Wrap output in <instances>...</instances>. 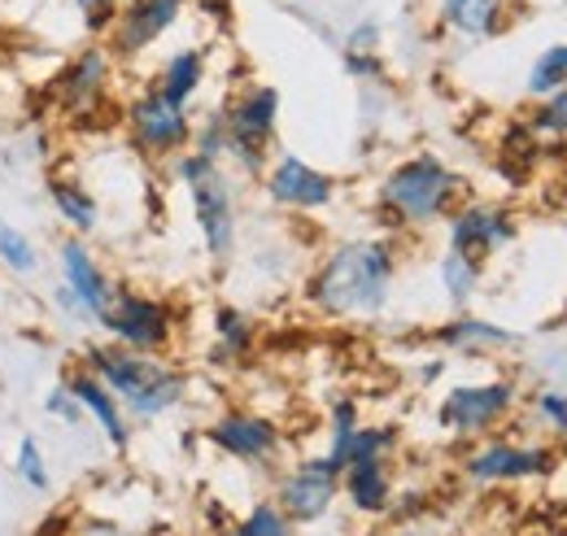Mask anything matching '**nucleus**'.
I'll use <instances>...</instances> for the list:
<instances>
[{"label":"nucleus","instance_id":"obj_4","mask_svg":"<svg viewBox=\"0 0 567 536\" xmlns=\"http://www.w3.org/2000/svg\"><path fill=\"white\" fill-rule=\"evenodd\" d=\"M171 179L184 188L188 214L197 227V240L206 249V262L214 270H227L240 258V227H245V209H240V179L202 153H179L171 166Z\"/></svg>","mask_w":567,"mask_h":536},{"label":"nucleus","instance_id":"obj_28","mask_svg":"<svg viewBox=\"0 0 567 536\" xmlns=\"http://www.w3.org/2000/svg\"><path fill=\"white\" fill-rule=\"evenodd\" d=\"M214 536H301V533L284 519V511L271 497H258V502H249L223 533H214Z\"/></svg>","mask_w":567,"mask_h":536},{"label":"nucleus","instance_id":"obj_35","mask_svg":"<svg viewBox=\"0 0 567 536\" xmlns=\"http://www.w3.org/2000/svg\"><path fill=\"white\" fill-rule=\"evenodd\" d=\"M341 70L358 87H389V62L384 53H341Z\"/></svg>","mask_w":567,"mask_h":536},{"label":"nucleus","instance_id":"obj_5","mask_svg":"<svg viewBox=\"0 0 567 536\" xmlns=\"http://www.w3.org/2000/svg\"><path fill=\"white\" fill-rule=\"evenodd\" d=\"M524 410V384L511 371L494 375H472V380H454L436 405H432V423L445 441L454 445H472L485 441L494 432H506L511 419Z\"/></svg>","mask_w":567,"mask_h":536},{"label":"nucleus","instance_id":"obj_19","mask_svg":"<svg viewBox=\"0 0 567 536\" xmlns=\"http://www.w3.org/2000/svg\"><path fill=\"white\" fill-rule=\"evenodd\" d=\"M66 384H71V393H74V402H79V410H83V419L101 432V441H105L114 454H127L132 441H136V423L127 419L123 402H118L92 371H83L79 362L66 371Z\"/></svg>","mask_w":567,"mask_h":536},{"label":"nucleus","instance_id":"obj_25","mask_svg":"<svg viewBox=\"0 0 567 536\" xmlns=\"http://www.w3.org/2000/svg\"><path fill=\"white\" fill-rule=\"evenodd\" d=\"M524 405H528V423L537 427L542 441H550V445L567 441V389L564 384H542V389L524 393Z\"/></svg>","mask_w":567,"mask_h":536},{"label":"nucleus","instance_id":"obj_7","mask_svg":"<svg viewBox=\"0 0 567 536\" xmlns=\"http://www.w3.org/2000/svg\"><path fill=\"white\" fill-rule=\"evenodd\" d=\"M118 79L123 66L114 62L105 40H83L49 79V105L66 127H92L118 114Z\"/></svg>","mask_w":567,"mask_h":536},{"label":"nucleus","instance_id":"obj_3","mask_svg":"<svg viewBox=\"0 0 567 536\" xmlns=\"http://www.w3.org/2000/svg\"><path fill=\"white\" fill-rule=\"evenodd\" d=\"M79 367L92 371L127 410L132 423H162L179 414L193 402V371L179 367L175 358H153V353H132L110 340H92L79 349Z\"/></svg>","mask_w":567,"mask_h":536},{"label":"nucleus","instance_id":"obj_17","mask_svg":"<svg viewBox=\"0 0 567 536\" xmlns=\"http://www.w3.org/2000/svg\"><path fill=\"white\" fill-rule=\"evenodd\" d=\"M398 467L393 463H350L341 471V506L362 524H389L398 511Z\"/></svg>","mask_w":567,"mask_h":536},{"label":"nucleus","instance_id":"obj_34","mask_svg":"<svg viewBox=\"0 0 567 536\" xmlns=\"http://www.w3.org/2000/svg\"><path fill=\"white\" fill-rule=\"evenodd\" d=\"M193 153H202V157H210V162H223V157H227V127H223L218 105L206 110V114L193 123Z\"/></svg>","mask_w":567,"mask_h":536},{"label":"nucleus","instance_id":"obj_36","mask_svg":"<svg viewBox=\"0 0 567 536\" xmlns=\"http://www.w3.org/2000/svg\"><path fill=\"white\" fill-rule=\"evenodd\" d=\"M44 414L53 419V423H62V427H79V423H87L83 419V410H79V402H74V393H71V384H66V375L44 393Z\"/></svg>","mask_w":567,"mask_h":536},{"label":"nucleus","instance_id":"obj_10","mask_svg":"<svg viewBox=\"0 0 567 536\" xmlns=\"http://www.w3.org/2000/svg\"><path fill=\"white\" fill-rule=\"evenodd\" d=\"M118 123L127 135V148L148 162V166H171L179 153L193 148V123L197 114L188 105H175L171 96H162L148 79L136 92H127L118 101Z\"/></svg>","mask_w":567,"mask_h":536},{"label":"nucleus","instance_id":"obj_39","mask_svg":"<svg viewBox=\"0 0 567 536\" xmlns=\"http://www.w3.org/2000/svg\"><path fill=\"white\" fill-rule=\"evenodd\" d=\"M445 375H450V358H445V353H432V358H424V362L415 367V384H420V389L441 384Z\"/></svg>","mask_w":567,"mask_h":536},{"label":"nucleus","instance_id":"obj_16","mask_svg":"<svg viewBox=\"0 0 567 536\" xmlns=\"http://www.w3.org/2000/svg\"><path fill=\"white\" fill-rule=\"evenodd\" d=\"M53 262H58V279L71 288L74 297H79V306L87 310L92 328H101V319H105V310H110V301H114L118 279L105 270L101 254L92 249V240H83V236H62L58 249H53Z\"/></svg>","mask_w":567,"mask_h":536},{"label":"nucleus","instance_id":"obj_38","mask_svg":"<svg viewBox=\"0 0 567 536\" xmlns=\"http://www.w3.org/2000/svg\"><path fill=\"white\" fill-rule=\"evenodd\" d=\"M341 53H384V22L380 18H358L341 40Z\"/></svg>","mask_w":567,"mask_h":536},{"label":"nucleus","instance_id":"obj_30","mask_svg":"<svg viewBox=\"0 0 567 536\" xmlns=\"http://www.w3.org/2000/svg\"><path fill=\"white\" fill-rule=\"evenodd\" d=\"M524 87H528V96H533V101H546V96L564 92V87H567V40L546 44V49L533 58Z\"/></svg>","mask_w":567,"mask_h":536},{"label":"nucleus","instance_id":"obj_1","mask_svg":"<svg viewBox=\"0 0 567 536\" xmlns=\"http://www.w3.org/2000/svg\"><path fill=\"white\" fill-rule=\"evenodd\" d=\"M402 275V245L384 231L332 240L306 270L301 297L328 323H375L389 315Z\"/></svg>","mask_w":567,"mask_h":536},{"label":"nucleus","instance_id":"obj_13","mask_svg":"<svg viewBox=\"0 0 567 536\" xmlns=\"http://www.w3.org/2000/svg\"><path fill=\"white\" fill-rule=\"evenodd\" d=\"M258 188L271 209L292 214V218H319L341 205V179L288 148H276V157L258 175Z\"/></svg>","mask_w":567,"mask_h":536},{"label":"nucleus","instance_id":"obj_32","mask_svg":"<svg viewBox=\"0 0 567 536\" xmlns=\"http://www.w3.org/2000/svg\"><path fill=\"white\" fill-rule=\"evenodd\" d=\"M524 132L542 144H567V87L546 101H533V110L524 114Z\"/></svg>","mask_w":567,"mask_h":536},{"label":"nucleus","instance_id":"obj_14","mask_svg":"<svg viewBox=\"0 0 567 536\" xmlns=\"http://www.w3.org/2000/svg\"><path fill=\"white\" fill-rule=\"evenodd\" d=\"M441 227H445V249L481 267H489L506 249H515L524 236V218L511 205L485 202V197H467L463 205H454V214Z\"/></svg>","mask_w":567,"mask_h":536},{"label":"nucleus","instance_id":"obj_37","mask_svg":"<svg viewBox=\"0 0 567 536\" xmlns=\"http://www.w3.org/2000/svg\"><path fill=\"white\" fill-rule=\"evenodd\" d=\"M49 306H53V315L66 323V328H79V332H96L92 328V319H87V310L79 306V297H74L71 288L62 284V279H53V288H49Z\"/></svg>","mask_w":567,"mask_h":536},{"label":"nucleus","instance_id":"obj_11","mask_svg":"<svg viewBox=\"0 0 567 536\" xmlns=\"http://www.w3.org/2000/svg\"><path fill=\"white\" fill-rule=\"evenodd\" d=\"M202 441L218 458L245 471L276 475L288 463V432L276 414L258 405H223L210 423L202 427Z\"/></svg>","mask_w":567,"mask_h":536},{"label":"nucleus","instance_id":"obj_21","mask_svg":"<svg viewBox=\"0 0 567 536\" xmlns=\"http://www.w3.org/2000/svg\"><path fill=\"white\" fill-rule=\"evenodd\" d=\"M210 344H206V362L210 367H240L258 353V340H262V328L258 319L236 306V301H218L210 310Z\"/></svg>","mask_w":567,"mask_h":536},{"label":"nucleus","instance_id":"obj_9","mask_svg":"<svg viewBox=\"0 0 567 536\" xmlns=\"http://www.w3.org/2000/svg\"><path fill=\"white\" fill-rule=\"evenodd\" d=\"M96 332L105 336L110 344H118V349L171 358L175 344H179V332H184V315H179V306L171 297H162L153 288L118 284Z\"/></svg>","mask_w":567,"mask_h":536},{"label":"nucleus","instance_id":"obj_40","mask_svg":"<svg viewBox=\"0 0 567 536\" xmlns=\"http://www.w3.org/2000/svg\"><path fill=\"white\" fill-rule=\"evenodd\" d=\"M197 4V13L214 22V27H231V13H236V4L231 0H193Z\"/></svg>","mask_w":567,"mask_h":536},{"label":"nucleus","instance_id":"obj_42","mask_svg":"<svg viewBox=\"0 0 567 536\" xmlns=\"http://www.w3.org/2000/svg\"><path fill=\"white\" fill-rule=\"evenodd\" d=\"M0 13H4V0H0Z\"/></svg>","mask_w":567,"mask_h":536},{"label":"nucleus","instance_id":"obj_23","mask_svg":"<svg viewBox=\"0 0 567 536\" xmlns=\"http://www.w3.org/2000/svg\"><path fill=\"white\" fill-rule=\"evenodd\" d=\"M44 193H49V205H53L58 223L66 227V236H83V240H92V236L105 227V205H101L96 188H92L87 179L58 171V175H49Z\"/></svg>","mask_w":567,"mask_h":536},{"label":"nucleus","instance_id":"obj_26","mask_svg":"<svg viewBox=\"0 0 567 536\" xmlns=\"http://www.w3.org/2000/svg\"><path fill=\"white\" fill-rule=\"evenodd\" d=\"M402 454V427L398 423H389V419H362V427L354 432V441H350V450H346V467L350 463H393Z\"/></svg>","mask_w":567,"mask_h":536},{"label":"nucleus","instance_id":"obj_31","mask_svg":"<svg viewBox=\"0 0 567 536\" xmlns=\"http://www.w3.org/2000/svg\"><path fill=\"white\" fill-rule=\"evenodd\" d=\"M0 267L9 270V275H18V279L40 275V249H35V240L18 223H9V218H0Z\"/></svg>","mask_w":567,"mask_h":536},{"label":"nucleus","instance_id":"obj_6","mask_svg":"<svg viewBox=\"0 0 567 536\" xmlns=\"http://www.w3.org/2000/svg\"><path fill=\"white\" fill-rule=\"evenodd\" d=\"M280 110V87L267 83V79H245V83H236L223 96V105H218L223 127H227V157H223V166L236 179H258L267 171V162L276 157Z\"/></svg>","mask_w":567,"mask_h":536},{"label":"nucleus","instance_id":"obj_18","mask_svg":"<svg viewBox=\"0 0 567 536\" xmlns=\"http://www.w3.org/2000/svg\"><path fill=\"white\" fill-rule=\"evenodd\" d=\"M441 353H458V358H497V353H511L519 349V332L485 319V315H472V310H458L450 319H441L432 336H427Z\"/></svg>","mask_w":567,"mask_h":536},{"label":"nucleus","instance_id":"obj_20","mask_svg":"<svg viewBox=\"0 0 567 536\" xmlns=\"http://www.w3.org/2000/svg\"><path fill=\"white\" fill-rule=\"evenodd\" d=\"M432 22L450 40L485 44L515 22V0H432Z\"/></svg>","mask_w":567,"mask_h":536},{"label":"nucleus","instance_id":"obj_29","mask_svg":"<svg viewBox=\"0 0 567 536\" xmlns=\"http://www.w3.org/2000/svg\"><path fill=\"white\" fill-rule=\"evenodd\" d=\"M9 471L18 484H27L31 493H49L53 488V463H49V450L40 445V436H18L13 445V458H9Z\"/></svg>","mask_w":567,"mask_h":536},{"label":"nucleus","instance_id":"obj_24","mask_svg":"<svg viewBox=\"0 0 567 536\" xmlns=\"http://www.w3.org/2000/svg\"><path fill=\"white\" fill-rule=\"evenodd\" d=\"M485 279H489V267H481V262H472L463 254L441 249V258H436V288H441V297H445V306L454 315L458 310H472V301L481 297Z\"/></svg>","mask_w":567,"mask_h":536},{"label":"nucleus","instance_id":"obj_41","mask_svg":"<svg viewBox=\"0 0 567 536\" xmlns=\"http://www.w3.org/2000/svg\"><path fill=\"white\" fill-rule=\"evenodd\" d=\"M384 536H424V528L420 524H398V528H389Z\"/></svg>","mask_w":567,"mask_h":536},{"label":"nucleus","instance_id":"obj_22","mask_svg":"<svg viewBox=\"0 0 567 536\" xmlns=\"http://www.w3.org/2000/svg\"><path fill=\"white\" fill-rule=\"evenodd\" d=\"M148 83L162 92V96H171L175 105H197V96L206 92V83H210V44H179V49H171L153 74H148Z\"/></svg>","mask_w":567,"mask_h":536},{"label":"nucleus","instance_id":"obj_15","mask_svg":"<svg viewBox=\"0 0 567 536\" xmlns=\"http://www.w3.org/2000/svg\"><path fill=\"white\" fill-rule=\"evenodd\" d=\"M188 9H193V0H123L114 27L105 35L114 62L123 70L144 62L171 31H179Z\"/></svg>","mask_w":567,"mask_h":536},{"label":"nucleus","instance_id":"obj_27","mask_svg":"<svg viewBox=\"0 0 567 536\" xmlns=\"http://www.w3.org/2000/svg\"><path fill=\"white\" fill-rule=\"evenodd\" d=\"M358 427H362V402H358L354 393H337V398L328 402V419H323V432H328L323 454L341 471H346V450H350Z\"/></svg>","mask_w":567,"mask_h":536},{"label":"nucleus","instance_id":"obj_12","mask_svg":"<svg viewBox=\"0 0 567 536\" xmlns=\"http://www.w3.org/2000/svg\"><path fill=\"white\" fill-rule=\"evenodd\" d=\"M297 533L323 528L341 511V467L328 454H297L271 475V493Z\"/></svg>","mask_w":567,"mask_h":536},{"label":"nucleus","instance_id":"obj_8","mask_svg":"<svg viewBox=\"0 0 567 536\" xmlns=\"http://www.w3.org/2000/svg\"><path fill=\"white\" fill-rule=\"evenodd\" d=\"M555 471H559V450L542 436L494 432L485 441L463 445L458 454V480L472 488H524L550 480Z\"/></svg>","mask_w":567,"mask_h":536},{"label":"nucleus","instance_id":"obj_2","mask_svg":"<svg viewBox=\"0 0 567 536\" xmlns=\"http://www.w3.org/2000/svg\"><path fill=\"white\" fill-rule=\"evenodd\" d=\"M467 202V179L436 148H415L389 162L371 188V214L384 236H424L441 227L454 205Z\"/></svg>","mask_w":567,"mask_h":536},{"label":"nucleus","instance_id":"obj_33","mask_svg":"<svg viewBox=\"0 0 567 536\" xmlns=\"http://www.w3.org/2000/svg\"><path fill=\"white\" fill-rule=\"evenodd\" d=\"M118 4L123 0H71L74 18H79V27H83L87 40H105L110 35V27L118 18Z\"/></svg>","mask_w":567,"mask_h":536}]
</instances>
